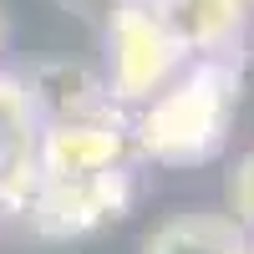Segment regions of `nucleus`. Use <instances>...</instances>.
Listing matches in <instances>:
<instances>
[{
  "instance_id": "nucleus-1",
  "label": "nucleus",
  "mask_w": 254,
  "mask_h": 254,
  "mask_svg": "<svg viewBox=\"0 0 254 254\" xmlns=\"http://www.w3.org/2000/svg\"><path fill=\"white\" fill-rule=\"evenodd\" d=\"M244 97V61L239 56H203L183 61V71L158 97H147L132 122V153L153 168H203L224 153Z\"/></svg>"
},
{
  "instance_id": "nucleus-2",
  "label": "nucleus",
  "mask_w": 254,
  "mask_h": 254,
  "mask_svg": "<svg viewBox=\"0 0 254 254\" xmlns=\"http://www.w3.org/2000/svg\"><path fill=\"white\" fill-rule=\"evenodd\" d=\"M102 46H107L102 81H107V97L122 112H137L147 97H158L188 61L178 51V41L163 31L158 10L142 5V0H112L107 26H102Z\"/></svg>"
},
{
  "instance_id": "nucleus-3",
  "label": "nucleus",
  "mask_w": 254,
  "mask_h": 254,
  "mask_svg": "<svg viewBox=\"0 0 254 254\" xmlns=\"http://www.w3.org/2000/svg\"><path fill=\"white\" fill-rule=\"evenodd\" d=\"M132 203H137L132 168H107V173H81V178H41L20 219L31 224L36 239L71 244L112 229L117 219L132 214Z\"/></svg>"
},
{
  "instance_id": "nucleus-4",
  "label": "nucleus",
  "mask_w": 254,
  "mask_h": 254,
  "mask_svg": "<svg viewBox=\"0 0 254 254\" xmlns=\"http://www.w3.org/2000/svg\"><path fill=\"white\" fill-rule=\"evenodd\" d=\"M132 122L127 112H97V117H66L41 122V178H81L132 168Z\"/></svg>"
},
{
  "instance_id": "nucleus-5",
  "label": "nucleus",
  "mask_w": 254,
  "mask_h": 254,
  "mask_svg": "<svg viewBox=\"0 0 254 254\" xmlns=\"http://www.w3.org/2000/svg\"><path fill=\"white\" fill-rule=\"evenodd\" d=\"M41 183V117L26 81L0 71V214H20Z\"/></svg>"
},
{
  "instance_id": "nucleus-6",
  "label": "nucleus",
  "mask_w": 254,
  "mask_h": 254,
  "mask_svg": "<svg viewBox=\"0 0 254 254\" xmlns=\"http://www.w3.org/2000/svg\"><path fill=\"white\" fill-rule=\"evenodd\" d=\"M153 10L163 31L178 41V51L188 61H203V56H239L254 0H153Z\"/></svg>"
},
{
  "instance_id": "nucleus-7",
  "label": "nucleus",
  "mask_w": 254,
  "mask_h": 254,
  "mask_svg": "<svg viewBox=\"0 0 254 254\" xmlns=\"http://www.w3.org/2000/svg\"><path fill=\"white\" fill-rule=\"evenodd\" d=\"M26 81V97L41 122H66V117H97V112H122L117 102L107 97V81L102 71H92L87 61L71 56H51L36 61V66L20 76Z\"/></svg>"
},
{
  "instance_id": "nucleus-8",
  "label": "nucleus",
  "mask_w": 254,
  "mask_h": 254,
  "mask_svg": "<svg viewBox=\"0 0 254 254\" xmlns=\"http://www.w3.org/2000/svg\"><path fill=\"white\" fill-rule=\"evenodd\" d=\"M137 254H249V234L229 214H173L142 239Z\"/></svg>"
},
{
  "instance_id": "nucleus-9",
  "label": "nucleus",
  "mask_w": 254,
  "mask_h": 254,
  "mask_svg": "<svg viewBox=\"0 0 254 254\" xmlns=\"http://www.w3.org/2000/svg\"><path fill=\"white\" fill-rule=\"evenodd\" d=\"M224 214L254 239V147L244 158H234V168L224 178Z\"/></svg>"
},
{
  "instance_id": "nucleus-10",
  "label": "nucleus",
  "mask_w": 254,
  "mask_h": 254,
  "mask_svg": "<svg viewBox=\"0 0 254 254\" xmlns=\"http://www.w3.org/2000/svg\"><path fill=\"white\" fill-rule=\"evenodd\" d=\"M0 51H5V15H0Z\"/></svg>"
},
{
  "instance_id": "nucleus-11",
  "label": "nucleus",
  "mask_w": 254,
  "mask_h": 254,
  "mask_svg": "<svg viewBox=\"0 0 254 254\" xmlns=\"http://www.w3.org/2000/svg\"><path fill=\"white\" fill-rule=\"evenodd\" d=\"M249 254H254V239H249Z\"/></svg>"
},
{
  "instance_id": "nucleus-12",
  "label": "nucleus",
  "mask_w": 254,
  "mask_h": 254,
  "mask_svg": "<svg viewBox=\"0 0 254 254\" xmlns=\"http://www.w3.org/2000/svg\"><path fill=\"white\" fill-rule=\"evenodd\" d=\"M142 5H153V0H142Z\"/></svg>"
}]
</instances>
